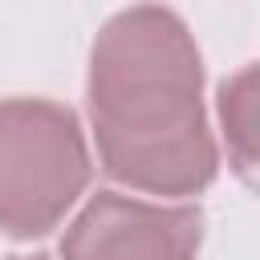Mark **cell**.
<instances>
[{
    "label": "cell",
    "mask_w": 260,
    "mask_h": 260,
    "mask_svg": "<svg viewBox=\"0 0 260 260\" xmlns=\"http://www.w3.org/2000/svg\"><path fill=\"white\" fill-rule=\"evenodd\" d=\"M89 122L102 171L150 195H199L219 171L203 114V57L171 8L106 20L89 53Z\"/></svg>",
    "instance_id": "6da1fadb"
},
{
    "label": "cell",
    "mask_w": 260,
    "mask_h": 260,
    "mask_svg": "<svg viewBox=\"0 0 260 260\" xmlns=\"http://www.w3.org/2000/svg\"><path fill=\"white\" fill-rule=\"evenodd\" d=\"M89 150L69 106L45 98L0 102V232L32 240L53 232L89 187Z\"/></svg>",
    "instance_id": "7a4b0ae2"
},
{
    "label": "cell",
    "mask_w": 260,
    "mask_h": 260,
    "mask_svg": "<svg viewBox=\"0 0 260 260\" xmlns=\"http://www.w3.org/2000/svg\"><path fill=\"white\" fill-rule=\"evenodd\" d=\"M203 211L98 191L61 236V260H195Z\"/></svg>",
    "instance_id": "3957f363"
},
{
    "label": "cell",
    "mask_w": 260,
    "mask_h": 260,
    "mask_svg": "<svg viewBox=\"0 0 260 260\" xmlns=\"http://www.w3.org/2000/svg\"><path fill=\"white\" fill-rule=\"evenodd\" d=\"M252 85H256L252 65H244L232 81L219 85V118H223L228 150H232V162H236V171L244 179L252 175V158H256V150H252V106H256Z\"/></svg>",
    "instance_id": "277c9868"
},
{
    "label": "cell",
    "mask_w": 260,
    "mask_h": 260,
    "mask_svg": "<svg viewBox=\"0 0 260 260\" xmlns=\"http://www.w3.org/2000/svg\"><path fill=\"white\" fill-rule=\"evenodd\" d=\"M16 260H45V256H16Z\"/></svg>",
    "instance_id": "5b68a950"
}]
</instances>
